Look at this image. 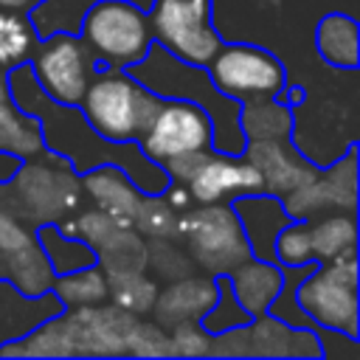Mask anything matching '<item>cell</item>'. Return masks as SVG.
Returning <instances> with one entry per match:
<instances>
[{
    "mask_svg": "<svg viewBox=\"0 0 360 360\" xmlns=\"http://www.w3.org/2000/svg\"><path fill=\"white\" fill-rule=\"evenodd\" d=\"M8 96L20 110L37 115L45 149L65 158L76 174L101 163H112L124 169L129 180L146 194H160L169 186L163 166L152 163L141 152L138 141H121V143L107 141L87 124V118L76 104H59L48 98L37 84L28 62L8 70Z\"/></svg>",
    "mask_w": 360,
    "mask_h": 360,
    "instance_id": "6da1fadb",
    "label": "cell"
},
{
    "mask_svg": "<svg viewBox=\"0 0 360 360\" xmlns=\"http://www.w3.org/2000/svg\"><path fill=\"white\" fill-rule=\"evenodd\" d=\"M124 70L132 73L146 90H152L160 98H180L202 107L214 127V149L228 155H239L245 149V135L239 129V101L222 96L214 87L205 68L180 62L172 53H166L158 42H152L146 56Z\"/></svg>",
    "mask_w": 360,
    "mask_h": 360,
    "instance_id": "7a4b0ae2",
    "label": "cell"
},
{
    "mask_svg": "<svg viewBox=\"0 0 360 360\" xmlns=\"http://www.w3.org/2000/svg\"><path fill=\"white\" fill-rule=\"evenodd\" d=\"M3 191L6 208L31 225L59 222L76 214L84 202L82 180L73 166L48 149L37 158L20 160L14 174L3 183Z\"/></svg>",
    "mask_w": 360,
    "mask_h": 360,
    "instance_id": "3957f363",
    "label": "cell"
},
{
    "mask_svg": "<svg viewBox=\"0 0 360 360\" xmlns=\"http://www.w3.org/2000/svg\"><path fill=\"white\" fill-rule=\"evenodd\" d=\"M160 101V96L146 90L124 68L98 65L79 101V110L101 138L121 143L138 141Z\"/></svg>",
    "mask_w": 360,
    "mask_h": 360,
    "instance_id": "277c9868",
    "label": "cell"
},
{
    "mask_svg": "<svg viewBox=\"0 0 360 360\" xmlns=\"http://www.w3.org/2000/svg\"><path fill=\"white\" fill-rule=\"evenodd\" d=\"M177 239L186 245L197 270L228 273L250 259L248 239L231 202H194L177 217Z\"/></svg>",
    "mask_w": 360,
    "mask_h": 360,
    "instance_id": "5b68a950",
    "label": "cell"
},
{
    "mask_svg": "<svg viewBox=\"0 0 360 360\" xmlns=\"http://www.w3.org/2000/svg\"><path fill=\"white\" fill-rule=\"evenodd\" d=\"M82 42L98 65L129 68L152 45V28L143 8L132 0H96L79 28Z\"/></svg>",
    "mask_w": 360,
    "mask_h": 360,
    "instance_id": "8992f818",
    "label": "cell"
},
{
    "mask_svg": "<svg viewBox=\"0 0 360 360\" xmlns=\"http://www.w3.org/2000/svg\"><path fill=\"white\" fill-rule=\"evenodd\" d=\"M357 253L318 264L295 290V301L312 326L340 329L360 338V295H357Z\"/></svg>",
    "mask_w": 360,
    "mask_h": 360,
    "instance_id": "52a82bcc",
    "label": "cell"
},
{
    "mask_svg": "<svg viewBox=\"0 0 360 360\" xmlns=\"http://www.w3.org/2000/svg\"><path fill=\"white\" fill-rule=\"evenodd\" d=\"M146 17L152 42L180 62L205 68L222 45L214 28V0H152Z\"/></svg>",
    "mask_w": 360,
    "mask_h": 360,
    "instance_id": "ba28073f",
    "label": "cell"
},
{
    "mask_svg": "<svg viewBox=\"0 0 360 360\" xmlns=\"http://www.w3.org/2000/svg\"><path fill=\"white\" fill-rule=\"evenodd\" d=\"M214 87L233 101L276 98L290 82L284 62L253 42H222L205 65Z\"/></svg>",
    "mask_w": 360,
    "mask_h": 360,
    "instance_id": "9c48e42d",
    "label": "cell"
},
{
    "mask_svg": "<svg viewBox=\"0 0 360 360\" xmlns=\"http://www.w3.org/2000/svg\"><path fill=\"white\" fill-rule=\"evenodd\" d=\"M28 68L48 98L79 107L98 62L79 34H51L39 39Z\"/></svg>",
    "mask_w": 360,
    "mask_h": 360,
    "instance_id": "30bf717a",
    "label": "cell"
},
{
    "mask_svg": "<svg viewBox=\"0 0 360 360\" xmlns=\"http://www.w3.org/2000/svg\"><path fill=\"white\" fill-rule=\"evenodd\" d=\"M214 127L202 107L180 98H163L143 132L138 135L141 152L152 163H166L180 155L214 149Z\"/></svg>",
    "mask_w": 360,
    "mask_h": 360,
    "instance_id": "8fae6325",
    "label": "cell"
},
{
    "mask_svg": "<svg viewBox=\"0 0 360 360\" xmlns=\"http://www.w3.org/2000/svg\"><path fill=\"white\" fill-rule=\"evenodd\" d=\"M357 141H349L346 152L323 163L312 180L281 197L290 219H312L332 211L357 214Z\"/></svg>",
    "mask_w": 360,
    "mask_h": 360,
    "instance_id": "7c38bea8",
    "label": "cell"
},
{
    "mask_svg": "<svg viewBox=\"0 0 360 360\" xmlns=\"http://www.w3.org/2000/svg\"><path fill=\"white\" fill-rule=\"evenodd\" d=\"M73 340V357H121L127 354V338L138 315L115 307L112 301L93 307L62 309Z\"/></svg>",
    "mask_w": 360,
    "mask_h": 360,
    "instance_id": "4fadbf2b",
    "label": "cell"
},
{
    "mask_svg": "<svg viewBox=\"0 0 360 360\" xmlns=\"http://www.w3.org/2000/svg\"><path fill=\"white\" fill-rule=\"evenodd\" d=\"M194 202H231L239 194L262 191V177L250 160L219 149H205L191 177L183 183Z\"/></svg>",
    "mask_w": 360,
    "mask_h": 360,
    "instance_id": "5bb4252c",
    "label": "cell"
},
{
    "mask_svg": "<svg viewBox=\"0 0 360 360\" xmlns=\"http://www.w3.org/2000/svg\"><path fill=\"white\" fill-rule=\"evenodd\" d=\"M242 158L253 163L262 177V191L287 197L292 188L304 186L318 174V163H312L292 138H267V141H245Z\"/></svg>",
    "mask_w": 360,
    "mask_h": 360,
    "instance_id": "9a60e30c",
    "label": "cell"
},
{
    "mask_svg": "<svg viewBox=\"0 0 360 360\" xmlns=\"http://www.w3.org/2000/svg\"><path fill=\"white\" fill-rule=\"evenodd\" d=\"M248 357H301L321 360V343L315 326H290L270 312L253 315L245 323Z\"/></svg>",
    "mask_w": 360,
    "mask_h": 360,
    "instance_id": "2e32d148",
    "label": "cell"
},
{
    "mask_svg": "<svg viewBox=\"0 0 360 360\" xmlns=\"http://www.w3.org/2000/svg\"><path fill=\"white\" fill-rule=\"evenodd\" d=\"M231 208L242 225V233L248 239V248H250V256L256 259H267V262H276L273 259V245H276V236L278 231L292 222L281 197L276 194H267V191H253V194H239L231 200Z\"/></svg>",
    "mask_w": 360,
    "mask_h": 360,
    "instance_id": "e0dca14e",
    "label": "cell"
},
{
    "mask_svg": "<svg viewBox=\"0 0 360 360\" xmlns=\"http://www.w3.org/2000/svg\"><path fill=\"white\" fill-rule=\"evenodd\" d=\"M214 298H217V278L211 273L197 270L191 276L160 284L149 315L169 329L180 321H200L214 304Z\"/></svg>",
    "mask_w": 360,
    "mask_h": 360,
    "instance_id": "ac0fdd59",
    "label": "cell"
},
{
    "mask_svg": "<svg viewBox=\"0 0 360 360\" xmlns=\"http://www.w3.org/2000/svg\"><path fill=\"white\" fill-rule=\"evenodd\" d=\"M79 180H82L84 200H90V205L110 214L118 225H132L143 191L129 180L124 169L112 163H101V166L82 172Z\"/></svg>",
    "mask_w": 360,
    "mask_h": 360,
    "instance_id": "d6986e66",
    "label": "cell"
},
{
    "mask_svg": "<svg viewBox=\"0 0 360 360\" xmlns=\"http://www.w3.org/2000/svg\"><path fill=\"white\" fill-rule=\"evenodd\" d=\"M315 51L335 70H357L360 65V31L357 20L346 11H329L315 25Z\"/></svg>",
    "mask_w": 360,
    "mask_h": 360,
    "instance_id": "ffe728a7",
    "label": "cell"
},
{
    "mask_svg": "<svg viewBox=\"0 0 360 360\" xmlns=\"http://www.w3.org/2000/svg\"><path fill=\"white\" fill-rule=\"evenodd\" d=\"M225 276H228V281L233 287V295L239 298V304L250 315L267 312L270 301L276 298V292L281 287V267L276 262L256 259V256L245 259L242 264H236Z\"/></svg>",
    "mask_w": 360,
    "mask_h": 360,
    "instance_id": "44dd1931",
    "label": "cell"
},
{
    "mask_svg": "<svg viewBox=\"0 0 360 360\" xmlns=\"http://www.w3.org/2000/svg\"><path fill=\"white\" fill-rule=\"evenodd\" d=\"M307 225H309L312 259L318 264L357 253V214L332 211L307 219Z\"/></svg>",
    "mask_w": 360,
    "mask_h": 360,
    "instance_id": "7402d4cb",
    "label": "cell"
},
{
    "mask_svg": "<svg viewBox=\"0 0 360 360\" xmlns=\"http://www.w3.org/2000/svg\"><path fill=\"white\" fill-rule=\"evenodd\" d=\"M0 357H73V340L62 312L34 323L20 338L3 340Z\"/></svg>",
    "mask_w": 360,
    "mask_h": 360,
    "instance_id": "603a6c76",
    "label": "cell"
},
{
    "mask_svg": "<svg viewBox=\"0 0 360 360\" xmlns=\"http://www.w3.org/2000/svg\"><path fill=\"white\" fill-rule=\"evenodd\" d=\"M239 129L245 141L267 138H292L295 135V110L278 98H253L239 104Z\"/></svg>",
    "mask_w": 360,
    "mask_h": 360,
    "instance_id": "cb8c5ba5",
    "label": "cell"
},
{
    "mask_svg": "<svg viewBox=\"0 0 360 360\" xmlns=\"http://www.w3.org/2000/svg\"><path fill=\"white\" fill-rule=\"evenodd\" d=\"M0 152L14 155L20 160H28L45 152L37 115L20 110L11 101V96L0 98Z\"/></svg>",
    "mask_w": 360,
    "mask_h": 360,
    "instance_id": "d4e9b609",
    "label": "cell"
},
{
    "mask_svg": "<svg viewBox=\"0 0 360 360\" xmlns=\"http://www.w3.org/2000/svg\"><path fill=\"white\" fill-rule=\"evenodd\" d=\"M51 292L56 295V301L62 304V309L104 304V301H110L107 270L96 262V264H90V267H82V270H73V273L53 276Z\"/></svg>",
    "mask_w": 360,
    "mask_h": 360,
    "instance_id": "484cf974",
    "label": "cell"
},
{
    "mask_svg": "<svg viewBox=\"0 0 360 360\" xmlns=\"http://www.w3.org/2000/svg\"><path fill=\"white\" fill-rule=\"evenodd\" d=\"M37 242H39V248H42L51 270H53V276L73 273V270L96 264V250L87 242H82L79 236L62 233L56 222L37 225Z\"/></svg>",
    "mask_w": 360,
    "mask_h": 360,
    "instance_id": "4316f807",
    "label": "cell"
},
{
    "mask_svg": "<svg viewBox=\"0 0 360 360\" xmlns=\"http://www.w3.org/2000/svg\"><path fill=\"white\" fill-rule=\"evenodd\" d=\"M96 262L107 273L141 270L146 264V239L132 225H115L110 236L96 245Z\"/></svg>",
    "mask_w": 360,
    "mask_h": 360,
    "instance_id": "83f0119b",
    "label": "cell"
},
{
    "mask_svg": "<svg viewBox=\"0 0 360 360\" xmlns=\"http://www.w3.org/2000/svg\"><path fill=\"white\" fill-rule=\"evenodd\" d=\"M39 45V37L22 11H6L0 8V70H11L17 65H25Z\"/></svg>",
    "mask_w": 360,
    "mask_h": 360,
    "instance_id": "f1b7e54d",
    "label": "cell"
},
{
    "mask_svg": "<svg viewBox=\"0 0 360 360\" xmlns=\"http://www.w3.org/2000/svg\"><path fill=\"white\" fill-rule=\"evenodd\" d=\"M110 281V301L132 315H149L158 298L160 284L141 267V270H121V273H107Z\"/></svg>",
    "mask_w": 360,
    "mask_h": 360,
    "instance_id": "f546056e",
    "label": "cell"
},
{
    "mask_svg": "<svg viewBox=\"0 0 360 360\" xmlns=\"http://www.w3.org/2000/svg\"><path fill=\"white\" fill-rule=\"evenodd\" d=\"M143 270L158 284H166V281L197 273V264H194V259L188 256L186 245L177 236H155V239H146V264H143Z\"/></svg>",
    "mask_w": 360,
    "mask_h": 360,
    "instance_id": "4dcf8cb0",
    "label": "cell"
},
{
    "mask_svg": "<svg viewBox=\"0 0 360 360\" xmlns=\"http://www.w3.org/2000/svg\"><path fill=\"white\" fill-rule=\"evenodd\" d=\"M93 3L96 0H39L28 11V20L39 39L51 34H79L82 20Z\"/></svg>",
    "mask_w": 360,
    "mask_h": 360,
    "instance_id": "1f68e13d",
    "label": "cell"
},
{
    "mask_svg": "<svg viewBox=\"0 0 360 360\" xmlns=\"http://www.w3.org/2000/svg\"><path fill=\"white\" fill-rule=\"evenodd\" d=\"M214 278H217V298H214V304L208 307V312L200 318V323H202L211 335H219V332H225V329H233V326L248 323L253 315L239 304V298L233 295V287H231V281H228L225 273H217Z\"/></svg>",
    "mask_w": 360,
    "mask_h": 360,
    "instance_id": "d6a6232c",
    "label": "cell"
},
{
    "mask_svg": "<svg viewBox=\"0 0 360 360\" xmlns=\"http://www.w3.org/2000/svg\"><path fill=\"white\" fill-rule=\"evenodd\" d=\"M177 211L163 200V194H141L132 228L143 236V239H155V236H177Z\"/></svg>",
    "mask_w": 360,
    "mask_h": 360,
    "instance_id": "836d02e7",
    "label": "cell"
},
{
    "mask_svg": "<svg viewBox=\"0 0 360 360\" xmlns=\"http://www.w3.org/2000/svg\"><path fill=\"white\" fill-rule=\"evenodd\" d=\"M273 259H276V264H281V267L315 262V259H312V245H309V225H307V219H292V222H287V225L278 231L276 245H273Z\"/></svg>",
    "mask_w": 360,
    "mask_h": 360,
    "instance_id": "e575fe53",
    "label": "cell"
},
{
    "mask_svg": "<svg viewBox=\"0 0 360 360\" xmlns=\"http://www.w3.org/2000/svg\"><path fill=\"white\" fill-rule=\"evenodd\" d=\"M127 354L135 357H172L169 349V329L160 326L155 318H138L127 338Z\"/></svg>",
    "mask_w": 360,
    "mask_h": 360,
    "instance_id": "d590c367",
    "label": "cell"
},
{
    "mask_svg": "<svg viewBox=\"0 0 360 360\" xmlns=\"http://www.w3.org/2000/svg\"><path fill=\"white\" fill-rule=\"evenodd\" d=\"M211 332L200 321H180L169 326L172 357H211Z\"/></svg>",
    "mask_w": 360,
    "mask_h": 360,
    "instance_id": "8d00e7d4",
    "label": "cell"
},
{
    "mask_svg": "<svg viewBox=\"0 0 360 360\" xmlns=\"http://www.w3.org/2000/svg\"><path fill=\"white\" fill-rule=\"evenodd\" d=\"M315 332L321 343V360H360V338L321 326H315Z\"/></svg>",
    "mask_w": 360,
    "mask_h": 360,
    "instance_id": "74e56055",
    "label": "cell"
},
{
    "mask_svg": "<svg viewBox=\"0 0 360 360\" xmlns=\"http://www.w3.org/2000/svg\"><path fill=\"white\" fill-rule=\"evenodd\" d=\"M160 194H163V200H166L177 214H183L186 208L194 205V200H191V194H188V188H186L183 183H172V180H169V186H166Z\"/></svg>",
    "mask_w": 360,
    "mask_h": 360,
    "instance_id": "f35d334b",
    "label": "cell"
},
{
    "mask_svg": "<svg viewBox=\"0 0 360 360\" xmlns=\"http://www.w3.org/2000/svg\"><path fill=\"white\" fill-rule=\"evenodd\" d=\"M276 98H278L281 104H287V107H292V110H295V107H301V104H304L307 90H304L301 84H290V82H287V84L276 93Z\"/></svg>",
    "mask_w": 360,
    "mask_h": 360,
    "instance_id": "ab89813d",
    "label": "cell"
},
{
    "mask_svg": "<svg viewBox=\"0 0 360 360\" xmlns=\"http://www.w3.org/2000/svg\"><path fill=\"white\" fill-rule=\"evenodd\" d=\"M39 0H0V8H6V11H22V14H28L34 6H37Z\"/></svg>",
    "mask_w": 360,
    "mask_h": 360,
    "instance_id": "60d3db41",
    "label": "cell"
},
{
    "mask_svg": "<svg viewBox=\"0 0 360 360\" xmlns=\"http://www.w3.org/2000/svg\"><path fill=\"white\" fill-rule=\"evenodd\" d=\"M0 98H8V73L0 70Z\"/></svg>",
    "mask_w": 360,
    "mask_h": 360,
    "instance_id": "b9f144b4",
    "label": "cell"
}]
</instances>
